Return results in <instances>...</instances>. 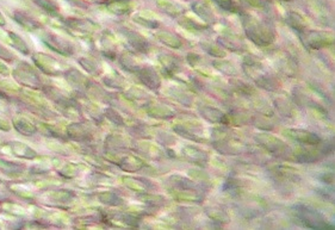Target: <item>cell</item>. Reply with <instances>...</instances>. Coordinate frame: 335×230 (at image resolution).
Returning <instances> with one entry per match:
<instances>
[{
  "label": "cell",
  "mask_w": 335,
  "mask_h": 230,
  "mask_svg": "<svg viewBox=\"0 0 335 230\" xmlns=\"http://www.w3.org/2000/svg\"><path fill=\"white\" fill-rule=\"evenodd\" d=\"M242 24H244L246 35L257 46H268L274 39V31L265 22H261L258 18L250 15H242Z\"/></svg>",
  "instance_id": "1"
},
{
  "label": "cell",
  "mask_w": 335,
  "mask_h": 230,
  "mask_svg": "<svg viewBox=\"0 0 335 230\" xmlns=\"http://www.w3.org/2000/svg\"><path fill=\"white\" fill-rule=\"evenodd\" d=\"M296 215L298 221L303 224L304 227L311 229H324V228H333L332 224H328L326 222V218L317 212L314 209L308 208L304 205L296 206Z\"/></svg>",
  "instance_id": "2"
},
{
  "label": "cell",
  "mask_w": 335,
  "mask_h": 230,
  "mask_svg": "<svg viewBox=\"0 0 335 230\" xmlns=\"http://www.w3.org/2000/svg\"><path fill=\"white\" fill-rule=\"evenodd\" d=\"M304 46L310 49H321L323 47L332 46L334 42V36L331 33L323 31H303L300 33Z\"/></svg>",
  "instance_id": "3"
},
{
  "label": "cell",
  "mask_w": 335,
  "mask_h": 230,
  "mask_svg": "<svg viewBox=\"0 0 335 230\" xmlns=\"http://www.w3.org/2000/svg\"><path fill=\"white\" fill-rule=\"evenodd\" d=\"M44 43L49 47L50 49L60 53L62 55H71L73 53V47L68 42L63 41L60 37L54 35H48L43 39Z\"/></svg>",
  "instance_id": "4"
},
{
  "label": "cell",
  "mask_w": 335,
  "mask_h": 230,
  "mask_svg": "<svg viewBox=\"0 0 335 230\" xmlns=\"http://www.w3.org/2000/svg\"><path fill=\"white\" fill-rule=\"evenodd\" d=\"M287 136L303 144L316 145L320 144L321 142V139L317 135L305 130H287Z\"/></svg>",
  "instance_id": "5"
},
{
  "label": "cell",
  "mask_w": 335,
  "mask_h": 230,
  "mask_svg": "<svg viewBox=\"0 0 335 230\" xmlns=\"http://www.w3.org/2000/svg\"><path fill=\"white\" fill-rule=\"evenodd\" d=\"M139 74V78L142 83L146 86H148L149 88L157 89L160 87V78L158 76L157 72H155L153 68H141V70L137 71Z\"/></svg>",
  "instance_id": "6"
},
{
  "label": "cell",
  "mask_w": 335,
  "mask_h": 230,
  "mask_svg": "<svg viewBox=\"0 0 335 230\" xmlns=\"http://www.w3.org/2000/svg\"><path fill=\"white\" fill-rule=\"evenodd\" d=\"M104 4L109 11L116 15H123L131 9V0H106Z\"/></svg>",
  "instance_id": "7"
},
{
  "label": "cell",
  "mask_w": 335,
  "mask_h": 230,
  "mask_svg": "<svg viewBox=\"0 0 335 230\" xmlns=\"http://www.w3.org/2000/svg\"><path fill=\"white\" fill-rule=\"evenodd\" d=\"M285 22L291 26V28H294L295 30H297L300 34L307 30V29H305L307 28V23H305L304 18L297 12H287Z\"/></svg>",
  "instance_id": "8"
},
{
  "label": "cell",
  "mask_w": 335,
  "mask_h": 230,
  "mask_svg": "<svg viewBox=\"0 0 335 230\" xmlns=\"http://www.w3.org/2000/svg\"><path fill=\"white\" fill-rule=\"evenodd\" d=\"M192 9H194V11L196 12L203 20H205V22H209V23L215 22V15H213V12L211 11V9L208 6L207 4H205V2H203V1L194 2Z\"/></svg>",
  "instance_id": "9"
},
{
  "label": "cell",
  "mask_w": 335,
  "mask_h": 230,
  "mask_svg": "<svg viewBox=\"0 0 335 230\" xmlns=\"http://www.w3.org/2000/svg\"><path fill=\"white\" fill-rule=\"evenodd\" d=\"M157 4L163 12L167 13L168 16H172V17H178V16H180L184 12L183 6L176 4V2L170 1V0H158Z\"/></svg>",
  "instance_id": "10"
},
{
  "label": "cell",
  "mask_w": 335,
  "mask_h": 230,
  "mask_svg": "<svg viewBox=\"0 0 335 230\" xmlns=\"http://www.w3.org/2000/svg\"><path fill=\"white\" fill-rule=\"evenodd\" d=\"M15 20L18 23L22 28H24L25 30H36V29H38V23L36 22V20H34L33 18L29 17L28 15L24 12H16L15 13Z\"/></svg>",
  "instance_id": "11"
},
{
  "label": "cell",
  "mask_w": 335,
  "mask_h": 230,
  "mask_svg": "<svg viewBox=\"0 0 335 230\" xmlns=\"http://www.w3.org/2000/svg\"><path fill=\"white\" fill-rule=\"evenodd\" d=\"M128 39H129V42L131 43V46H133L136 50H139V52L146 53L147 50L149 49L148 42L144 39V37L139 35V34L128 33Z\"/></svg>",
  "instance_id": "12"
},
{
  "label": "cell",
  "mask_w": 335,
  "mask_h": 230,
  "mask_svg": "<svg viewBox=\"0 0 335 230\" xmlns=\"http://www.w3.org/2000/svg\"><path fill=\"white\" fill-rule=\"evenodd\" d=\"M157 36L162 43L167 44V46L172 47V48H179V47L181 46L180 39L172 33H168V31H160V33H158Z\"/></svg>",
  "instance_id": "13"
},
{
  "label": "cell",
  "mask_w": 335,
  "mask_h": 230,
  "mask_svg": "<svg viewBox=\"0 0 335 230\" xmlns=\"http://www.w3.org/2000/svg\"><path fill=\"white\" fill-rule=\"evenodd\" d=\"M35 2L49 15H56L59 12V6L53 0H35Z\"/></svg>",
  "instance_id": "14"
},
{
  "label": "cell",
  "mask_w": 335,
  "mask_h": 230,
  "mask_svg": "<svg viewBox=\"0 0 335 230\" xmlns=\"http://www.w3.org/2000/svg\"><path fill=\"white\" fill-rule=\"evenodd\" d=\"M9 36L11 37L12 46L15 47V48H17L18 50H20V52H22L23 54H29V48H28V46H26L25 42L22 39V37H19V36L16 35V34H13V33H10Z\"/></svg>",
  "instance_id": "15"
},
{
  "label": "cell",
  "mask_w": 335,
  "mask_h": 230,
  "mask_svg": "<svg viewBox=\"0 0 335 230\" xmlns=\"http://www.w3.org/2000/svg\"><path fill=\"white\" fill-rule=\"evenodd\" d=\"M216 4L221 7V9L224 10V11H229V12H235L237 10V6L235 2L233 0H215Z\"/></svg>",
  "instance_id": "16"
},
{
  "label": "cell",
  "mask_w": 335,
  "mask_h": 230,
  "mask_svg": "<svg viewBox=\"0 0 335 230\" xmlns=\"http://www.w3.org/2000/svg\"><path fill=\"white\" fill-rule=\"evenodd\" d=\"M181 25L185 26L186 29H190V30H204V29H207V26L205 25H200L198 23H196L194 20L192 19H189V18H183V20H180Z\"/></svg>",
  "instance_id": "17"
},
{
  "label": "cell",
  "mask_w": 335,
  "mask_h": 230,
  "mask_svg": "<svg viewBox=\"0 0 335 230\" xmlns=\"http://www.w3.org/2000/svg\"><path fill=\"white\" fill-rule=\"evenodd\" d=\"M136 22H139L140 24L143 25V26H147V28H150V29H155L159 26V22H157V20L154 19H147V18H141L140 16H137L136 17Z\"/></svg>",
  "instance_id": "18"
},
{
  "label": "cell",
  "mask_w": 335,
  "mask_h": 230,
  "mask_svg": "<svg viewBox=\"0 0 335 230\" xmlns=\"http://www.w3.org/2000/svg\"><path fill=\"white\" fill-rule=\"evenodd\" d=\"M13 57L15 56H13L12 53H10L6 48H4V47L0 46V59H4L6 61H12Z\"/></svg>",
  "instance_id": "19"
},
{
  "label": "cell",
  "mask_w": 335,
  "mask_h": 230,
  "mask_svg": "<svg viewBox=\"0 0 335 230\" xmlns=\"http://www.w3.org/2000/svg\"><path fill=\"white\" fill-rule=\"evenodd\" d=\"M249 2L254 6H263L264 5V0H249Z\"/></svg>",
  "instance_id": "20"
},
{
  "label": "cell",
  "mask_w": 335,
  "mask_h": 230,
  "mask_svg": "<svg viewBox=\"0 0 335 230\" xmlns=\"http://www.w3.org/2000/svg\"><path fill=\"white\" fill-rule=\"evenodd\" d=\"M5 23H6V20H5V17L2 16V13L0 12V25H5Z\"/></svg>",
  "instance_id": "21"
},
{
  "label": "cell",
  "mask_w": 335,
  "mask_h": 230,
  "mask_svg": "<svg viewBox=\"0 0 335 230\" xmlns=\"http://www.w3.org/2000/svg\"><path fill=\"white\" fill-rule=\"evenodd\" d=\"M283 1H290V0H283Z\"/></svg>",
  "instance_id": "22"
}]
</instances>
